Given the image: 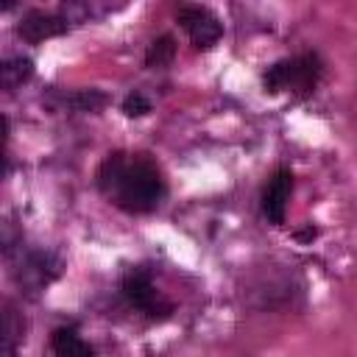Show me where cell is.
<instances>
[{"label":"cell","instance_id":"1","mask_svg":"<svg viewBox=\"0 0 357 357\" xmlns=\"http://www.w3.org/2000/svg\"><path fill=\"white\" fill-rule=\"evenodd\" d=\"M95 187L109 204H114L126 215H148L159 209L167 192L162 167L148 153L126 151H112L103 156L95 170Z\"/></svg>","mask_w":357,"mask_h":357},{"label":"cell","instance_id":"2","mask_svg":"<svg viewBox=\"0 0 357 357\" xmlns=\"http://www.w3.org/2000/svg\"><path fill=\"white\" fill-rule=\"evenodd\" d=\"M3 254H6V259L11 265L14 282L20 284L22 293H31V296L42 293L61 273V262L50 251H42V248L22 251V237L20 240H11L8 231L3 237Z\"/></svg>","mask_w":357,"mask_h":357},{"label":"cell","instance_id":"3","mask_svg":"<svg viewBox=\"0 0 357 357\" xmlns=\"http://www.w3.org/2000/svg\"><path fill=\"white\" fill-rule=\"evenodd\" d=\"M324 78V61L318 53L307 50L290 59H279L262 73V89L271 95L293 92V95H312Z\"/></svg>","mask_w":357,"mask_h":357},{"label":"cell","instance_id":"4","mask_svg":"<svg viewBox=\"0 0 357 357\" xmlns=\"http://www.w3.org/2000/svg\"><path fill=\"white\" fill-rule=\"evenodd\" d=\"M120 293L134 310H139L151 321H167L173 315V304L167 298H162V293L153 287V279L148 271H139V268L128 271L120 282Z\"/></svg>","mask_w":357,"mask_h":357},{"label":"cell","instance_id":"5","mask_svg":"<svg viewBox=\"0 0 357 357\" xmlns=\"http://www.w3.org/2000/svg\"><path fill=\"white\" fill-rule=\"evenodd\" d=\"M176 20H178L181 31L190 36V42H192L195 50H212L223 39V22L206 6L184 3V6H178Z\"/></svg>","mask_w":357,"mask_h":357},{"label":"cell","instance_id":"6","mask_svg":"<svg viewBox=\"0 0 357 357\" xmlns=\"http://www.w3.org/2000/svg\"><path fill=\"white\" fill-rule=\"evenodd\" d=\"M70 31V22L61 11H45V8H28L17 22V36L28 45H39L45 39L61 36Z\"/></svg>","mask_w":357,"mask_h":357},{"label":"cell","instance_id":"7","mask_svg":"<svg viewBox=\"0 0 357 357\" xmlns=\"http://www.w3.org/2000/svg\"><path fill=\"white\" fill-rule=\"evenodd\" d=\"M293 195V173L287 167H279L262 187V195H259V206H262V215L268 223L273 226H282L284 223V212H287V201Z\"/></svg>","mask_w":357,"mask_h":357},{"label":"cell","instance_id":"8","mask_svg":"<svg viewBox=\"0 0 357 357\" xmlns=\"http://www.w3.org/2000/svg\"><path fill=\"white\" fill-rule=\"evenodd\" d=\"M53 357H95V349L78 335L75 326H59L50 335Z\"/></svg>","mask_w":357,"mask_h":357},{"label":"cell","instance_id":"9","mask_svg":"<svg viewBox=\"0 0 357 357\" xmlns=\"http://www.w3.org/2000/svg\"><path fill=\"white\" fill-rule=\"evenodd\" d=\"M33 75V61L28 56H8L3 64H0V86L6 92H14L20 89L22 84H28Z\"/></svg>","mask_w":357,"mask_h":357},{"label":"cell","instance_id":"10","mask_svg":"<svg viewBox=\"0 0 357 357\" xmlns=\"http://www.w3.org/2000/svg\"><path fill=\"white\" fill-rule=\"evenodd\" d=\"M173 59H176V39H173V33L156 36L148 45V50H145V67L148 70H165V67L173 64Z\"/></svg>","mask_w":357,"mask_h":357},{"label":"cell","instance_id":"11","mask_svg":"<svg viewBox=\"0 0 357 357\" xmlns=\"http://www.w3.org/2000/svg\"><path fill=\"white\" fill-rule=\"evenodd\" d=\"M3 351L6 357H14V349L20 340H25V321L17 315V310L11 304L3 307Z\"/></svg>","mask_w":357,"mask_h":357},{"label":"cell","instance_id":"12","mask_svg":"<svg viewBox=\"0 0 357 357\" xmlns=\"http://www.w3.org/2000/svg\"><path fill=\"white\" fill-rule=\"evenodd\" d=\"M67 103L75 109V112H100L106 103H109V98H106V92H100V89H78V92H73L70 98H67Z\"/></svg>","mask_w":357,"mask_h":357},{"label":"cell","instance_id":"13","mask_svg":"<svg viewBox=\"0 0 357 357\" xmlns=\"http://www.w3.org/2000/svg\"><path fill=\"white\" fill-rule=\"evenodd\" d=\"M120 109H123V114H126V117H145V114H151L153 103H151V98H148L145 92L134 89V92H128V95L123 98Z\"/></svg>","mask_w":357,"mask_h":357},{"label":"cell","instance_id":"14","mask_svg":"<svg viewBox=\"0 0 357 357\" xmlns=\"http://www.w3.org/2000/svg\"><path fill=\"white\" fill-rule=\"evenodd\" d=\"M315 237H318V229H315L312 223H307L301 231H296V240H298V243H310V240H315Z\"/></svg>","mask_w":357,"mask_h":357}]
</instances>
